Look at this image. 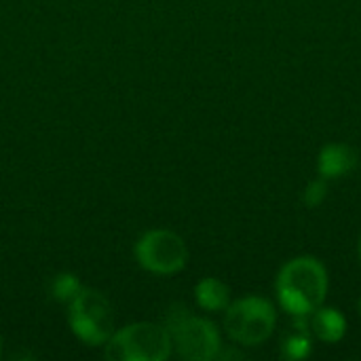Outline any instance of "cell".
Instances as JSON below:
<instances>
[{
	"label": "cell",
	"mask_w": 361,
	"mask_h": 361,
	"mask_svg": "<svg viewBox=\"0 0 361 361\" xmlns=\"http://www.w3.org/2000/svg\"><path fill=\"white\" fill-rule=\"evenodd\" d=\"M70 328L91 347L106 345L114 334V311L110 300L97 290H80L70 302Z\"/></svg>",
	"instance_id": "obj_5"
},
{
	"label": "cell",
	"mask_w": 361,
	"mask_h": 361,
	"mask_svg": "<svg viewBox=\"0 0 361 361\" xmlns=\"http://www.w3.org/2000/svg\"><path fill=\"white\" fill-rule=\"evenodd\" d=\"M82 290V286H80V281L74 277V275H70V273H61V275H57L55 279H53V283H51V296L57 300V302H63V305H70L76 296H78V292Z\"/></svg>",
	"instance_id": "obj_11"
},
{
	"label": "cell",
	"mask_w": 361,
	"mask_h": 361,
	"mask_svg": "<svg viewBox=\"0 0 361 361\" xmlns=\"http://www.w3.org/2000/svg\"><path fill=\"white\" fill-rule=\"evenodd\" d=\"M360 163V154L349 144H326L317 159V171L326 180H338L347 173H351Z\"/></svg>",
	"instance_id": "obj_7"
},
{
	"label": "cell",
	"mask_w": 361,
	"mask_h": 361,
	"mask_svg": "<svg viewBox=\"0 0 361 361\" xmlns=\"http://www.w3.org/2000/svg\"><path fill=\"white\" fill-rule=\"evenodd\" d=\"M328 199V180L326 178H317V180H311L302 192V201L309 209H315L319 207L324 201Z\"/></svg>",
	"instance_id": "obj_12"
},
{
	"label": "cell",
	"mask_w": 361,
	"mask_h": 361,
	"mask_svg": "<svg viewBox=\"0 0 361 361\" xmlns=\"http://www.w3.org/2000/svg\"><path fill=\"white\" fill-rule=\"evenodd\" d=\"M277 326V311L273 302L260 296H245L226 307L224 330L237 345L258 347L267 343Z\"/></svg>",
	"instance_id": "obj_3"
},
{
	"label": "cell",
	"mask_w": 361,
	"mask_h": 361,
	"mask_svg": "<svg viewBox=\"0 0 361 361\" xmlns=\"http://www.w3.org/2000/svg\"><path fill=\"white\" fill-rule=\"evenodd\" d=\"M357 313H360V317H361V296H360V300H357Z\"/></svg>",
	"instance_id": "obj_13"
},
{
	"label": "cell",
	"mask_w": 361,
	"mask_h": 361,
	"mask_svg": "<svg viewBox=\"0 0 361 361\" xmlns=\"http://www.w3.org/2000/svg\"><path fill=\"white\" fill-rule=\"evenodd\" d=\"M307 319H309L307 326H309L311 334H315V338L322 343L334 345V343H341L347 334V319L334 307L322 305L311 315H307Z\"/></svg>",
	"instance_id": "obj_8"
},
{
	"label": "cell",
	"mask_w": 361,
	"mask_h": 361,
	"mask_svg": "<svg viewBox=\"0 0 361 361\" xmlns=\"http://www.w3.org/2000/svg\"><path fill=\"white\" fill-rule=\"evenodd\" d=\"M171 349L167 328L142 322L114 332L106 343V357L110 361H165Z\"/></svg>",
	"instance_id": "obj_4"
},
{
	"label": "cell",
	"mask_w": 361,
	"mask_h": 361,
	"mask_svg": "<svg viewBox=\"0 0 361 361\" xmlns=\"http://www.w3.org/2000/svg\"><path fill=\"white\" fill-rule=\"evenodd\" d=\"M135 258L150 273L173 275L186 267L188 247L178 233L167 228H157L146 233L135 243Z\"/></svg>",
	"instance_id": "obj_6"
},
{
	"label": "cell",
	"mask_w": 361,
	"mask_h": 361,
	"mask_svg": "<svg viewBox=\"0 0 361 361\" xmlns=\"http://www.w3.org/2000/svg\"><path fill=\"white\" fill-rule=\"evenodd\" d=\"M296 322H298L296 332H294L292 336H288V338L283 341V347H281L283 357L292 361L305 360V357H309L311 351H313V345H311V330L305 328L307 317H296Z\"/></svg>",
	"instance_id": "obj_10"
},
{
	"label": "cell",
	"mask_w": 361,
	"mask_h": 361,
	"mask_svg": "<svg viewBox=\"0 0 361 361\" xmlns=\"http://www.w3.org/2000/svg\"><path fill=\"white\" fill-rule=\"evenodd\" d=\"M0 355H2V343H0Z\"/></svg>",
	"instance_id": "obj_15"
},
{
	"label": "cell",
	"mask_w": 361,
	"mask_h": 361,
	"mask_svg": "<svg viewBox=\"0 0 361 361\" xmlns=\"http://www.w3.org/2000/svg\"><path fill=\"white\" fill-rule=\"evenodd\" d=\"M165 328L171 336V345L182 360L212 361L218 357L222 349L216 326L203 317L192 315L182 305L169 311Z\"/></svg>",
	"instance_id": "obj_2"
},
{
	"label": "cell",
	"mask_w": 361,
	"mask_h": 361,
	"mask_svg": "<svg viewBox=\"0 0 361 361\" xmlns=\"http://www.w3.org/2000/svg\"><path fill=\"white\" fill-rule=\"evenodd\" d=\"M360 262H361V239H360Z\"/></svg>",
	"instance_id": "obj_14"
},
{
	"label": "cell",
	"mask_w": 361,
	"mask_h": 361,
	"mask_svg": "<svg viewBox=\"0 0 361 361\" xmlns=\"http://www.w3.org/2000/svg\"><path fill=\"white\" fill-rule=\"evenodd\" d=\"M195 298L203 311L220 313V311H226V307L231 305V290L224 281L216 277H205L197 283Z\"/></svg>",
	"instance_id": "obj_9"
},
{
	"label": "cell",
	"mask_w": 361,
	"mask_h": 361,
	"mask_svg": "<svg viewBox=\"0 0 361 361\" xmlns=\"http://www.w3.org/2000/svg\"><path fill=\"white\" fill-rule=\"evenodd\" d=\"M330 277L322 260L298 256L288 260L277 273L275 292L286 313L307 317L326 302Z\"/></svg>",
	"instance_id": "obj_1"
}]
</instances>
